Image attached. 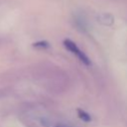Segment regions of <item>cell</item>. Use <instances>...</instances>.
<instances>
[{"label":"cell","instance_id":"cell-1","mask_svg":"<svg viewBox=\"0 0 127 127\" xmlns=\"http://www.w3.org/2000/svg\"><path fill=\"white\" fill-rule=\"evenodd\" d=\"M64 46L65 47V49H66L67 51H69V52H71L72 54H74V55L78 58V60H80L84 64H86V65H89V64H90V60H89V58H88L80 49L77 48V46L75 45L74 42H72L71 40L65 39V40L64 41Z\"/></svg>","mask_w":127,"mask_h":127},{"label":"cell","instance_id":"cell-2","mask_svg":"<svg viewBox=\"0 0 127 127\" xmlns=\"http://www.w3.org/2000/svg\"><path fill=\"white\" fill-rule=\"evenodd\" d=\"M98 21L104 25H111L113 23V17L110 14H101L98 17Z\"/></svg>","mask_w":127,"mask_h":127},{"label":"cell","instance_id":"cell-3","mask_svg":"<svg viewBox=\"0 0 127 127\" xmlns=\"http://www.w3.org/2000/svg\"><path fill=\"white\" fill-rule=\"evenodd\" d=\"M76 111H77V116H78V118H80L82 121H84V122H90L91 121V118H90V115L87 113V112H85L84 110H82V109H76Z\"/></svg>","mask_w":127,"mask_h":127},{"label":"cell","instance_id":"cell-4","mask_svg":"<svg viewBox=\"0 0 127 127\" xmlns=\"http://www.w3.org/2000/svg\"><path fill=\"white\" fill-rule=\"evenodd\" d=\"M33 47L39 48V49H47V48L50 47V45H49V43L46 42V41H41V42L34 43V44H33Z\"/></svg>","mask_w":127,"mask_h":127},{"label":"cell","instance_id":"cell-5","mask_svg":"<svg viewBox=\"0 0 127 127\" xmlns=\"http://www.w3.org/2000/svg\"><path fill=\"white\" fill-rule=\"evenodd\" d=\"M54 127H71V126H69L67 124H64V123H59V124L55 125Z\"/></svg>","mask_w":127,"mask_h":127}]
</instances>
